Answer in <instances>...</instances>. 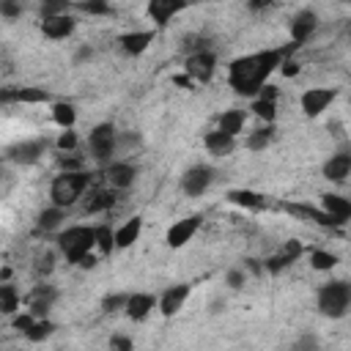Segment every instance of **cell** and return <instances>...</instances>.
<instances>
[{"label":"cell","mask_w":351,"mask_h":351,"mask_svg":"<svg viewBox=\"0 0 351 351\" xmlns=\"http://www.w3.org/2000/svg\"><path fill=\"white\" fill-rule=\"evenodd\" d=\"M291 55V49L285 47H269V49H258L241 58H233L228 63V85L236 96L244 99H255L258 90L269 82V77L282 66V60Z\"/></svg>","instance_id":"cell-1"},{"label":"cell","mask_w":351,"mask_h":351,"mask_svg":"<svg viewBox=\"0 0 351 351\" xmlns=\"http://www.w3.org/2000/svg\"><path fill=\"white\" fill-rule=\"evenodd\" d=\"M55 250L66 258V263L80 266L96 250V225H66L55 233Z\"/></svg>","instance_id":"cell-2"},{"label":"cell","mask_w":351,"mask_h":351,"mask_svg":"<svg viewBox=\"0 0 351 351\" xmlns=\"http://www.w3.org/2000/svg\"><path fill=\"white\" fill-rule=\"evenodd\" d=\"M90 184H93V173L88 167L85 170H60L49 184V203L71 208L85 197Z\"/></svg>","instance_id":"cell-3"},{"label":"cell","mask_w":351,"mask_h":351,"mask_svg":"<svg viewBox=\"0 0 351 351\" xmlns=\"http://www.w3.org/2000/svg\"><path fill=\"white\" fill-rule=\"evenodd\" d=\"M315 310L329 321L346 318L351 313V282L348 280H329V282L318 285Z\"/></svg>","instance_id":"cell-4"},{"label":"cell","mask_w":351,"mask_h":351,"mask_svg":"<svg viewBox=\"0 0 351 351\" xmlns=\"http://www.w3.org/2000/svg\"><path fill=\"white\" fill-rule=\"evenodd\" d=\"M118 137H121V132L115 129L112 121L96 123V126L88 132V156H90L96 165H101V167L110 165V162L115 159V154L121 151Z\"/></svg>","instance_id":"cell-5"},{"label":"cell","mask_w":351,"mask_h":351,"mask_svg":"<svg viewBox=\"0 0 351 351\" xmlns=\"http://www.w3.org/2000/svg\"><path fill=\"white\" fill-rule=\"evenodd\" d=\"M184 74L195 82V85H206L214 80L217 74V52L211 47H203V49H195L186 55L184 60Z\"/></svg>","instance_id":"cell-6"},{"label":"cell","mask_w":351,"mask_h":351,"mask_svg":"<svg viewBox=\"0 0 351 351\" xmlns=\"http://www.w3.org/2000/svg\"><path fill=\"white\" fill-rule=\"evenodd\" d=\"M214 178H217V170H214L211 165H206V162H197V165H189V167L181 173L178 186H181V192H184L186 197H203V195L211 189Z\"/></svg>","instance_id":"cell-7"},{"label":"cell","mask_w":351,"mask_h":351,"mask_svg":"<svg viewBox=\"0 0 351 351\" xmlns=\"http://www.w3.org/2000/svg\"><path fill=\"white\" fill-rule=\"evenodd\" d=\"M49 148V137H27V140H16L5 148V159L19 165V167H30L36 162H41V156Z\"/></svg>","instance_id":"cell-8"},{"label":"cell","mask_w":351,"mask_h":351,"mask_svg":"<svg viewBox=\"0 0 351 351\" xmlns=\"http://www.w3.org/2000/svg\"><path fill=\"white\" fill-rule=\"evenodd\" d=\"M340 96V88H307L302 96H299V107H302V115L304 118H318L324 115L335 99Z\"/></svg>","instance_id":"cell-9"},{"label":"cell","mask_w":351,"mask_h":351,"mask_svg":"<svg viewBox=\"0 0 351 351\" xmlns=\"http://www.w3.org/2000/svg\"><path fill=\"white\" fill-rule=\"evenodd\" d=\"M200 225H203V214H186V217L176 219V222L167 228V233H165V244H167L170 250L186 247V244L195 239V233L200 230Z\"/></svg>","instance_id":"cell-10"},{"label":"cell","mask_w":351,"mask_h":351,"mask_svg":"<svg viewBox=\"0 0 351 351\" xmlns=\"http://www.w3.org/2000/svg\"><path fill=\"white\" fill-rule=\"evenodd\" d=\"M189 293H192V285H189V282L167 285V288L159 293V307H156V313H159L162 318H173V315H178V313L184 310Z\"/></svg>","instance_id":"cell-11"},{"label":"cell","mask_w":351,"mask_h":351,"mask_svg":"<svg viewBox=\"0 0 351 351\" xmlns=\"http://www.w3.org/2000/svg\"><path fill=\"white\" fill-rule=\"evenodd\" d=\"M189 3H192V0H148V3H145V14H148V19L154 22V27L162 30V27L170 25L173 16H178L181 11H186Z\"/></svg>","instance_id":"cell-12"},{"label":"cell","mask_w":351,"mask_h":351,"mask_svg":"<svg viewBox=\"0 0 351 351\" xmlns=\"http://www.w3.org/2000/svg\"><path fill=\"white\" fill-rule=\"evenodd\" d=\"M315 30H318V14H315L313 8L296 11V14L291 16V22H288V36H291V41H293L296 47L307 44V41L315 36Z\"/></svg>","instance_id":"cell-13"},{"label":"cell","mask_w":351,"mask_h":351,"mask_svg":"<svg viewBox=\"0 0 351 351\" xmlns=\"http://www.w3.org/2000/svg\"><path fill=\"white\" fill-rule=\"evenodd\" d=\"M137 173H140V167L129 159H112L110 165H104V181L118 192L129 189L137 181Z\"/></svg>","instance_id":"cell-14"},{"label":"cell","mask_w":351,"mask_h":351,"mask_svg":"<svg viewBox=\"0 0 351 351\" xmlns=\"http://www.w3.org/2000/svg\"><path fill=\"white\" fill-rule=\"evenodd\" d=\"M38 30H41V36L49 38V41H66V38H71L74 30H77V16H71V14L41 16Z\"/></svg>","instance_id":"cell-15"},{"label":"cell","mask_w":351,"mask_h":351,"mask_svg":"<svg viewBox=\"0 0 351 351\" xmlns=\"http://www.w3.org/2000/svg\"><path fill=\"white\" fill-rule=\"evenodd\" d=\"M302 255H304L302 241H299V239H288L274 255H269V258L263 261V269H266L269 274H280V271H285L288 266H293Z\"/></svg>","instance_id":"cell-16"},{"label":"cell","mask_w":351,"mask_h":351,"mask_svg":"<svg viewBox=\"0 0 351 351\" xmlns=\"http://www.w3.org/2000/svg\"><path fill=\"white\" fill-rule=\"evenodd\" d=\"M159 307V296L156 293H148V291H132L129 299H126V307H123V315L134 324L145 321L154 310Z\"/></svg>","instance_id":"cell-17"},{"label":"cell","mask_w":351,"mask_h":351,"mask_svg":"<svg viewBox=\"0 0 351 351\" xmlns=\"http://www.w3.org/2000/svg\"><path fill=\"white\" fill-rule=\"evenodd\" d=\"M321 176L332 184H343L351 178V148H340L329 154V159L321 165Z\"/></svg>","instance_id":"cell-18"},{"label":"cell","mask_w":351,"mask_h":351,"mask_svg":"<svg viewBox=\"0 0 351 351\" xmlns=\"http://www.w3.org/2000/svg\"><path fill=\"white\" fill-rule=\"evenodd\" d=\"M156 38V27H148V30H129V33H121L118 36V47L126 58H140L143 52H148V47L154 44Z\"/></svg>","instance_id":"cell-19"},{"label":"cell","mask_w":351,"mask_h":351,"mask_svg":"<svg viewBox=\"0 0 351 351\" xmlns=\"http://www.w3.org/2000/svg\"><path fill=\"white\" fill-rule=\"evenodd\" d=\"M55 302H58V288L49 285V282H38V285H33V291H30L27 299H25L27 310H30L36 318L49 315V310H52Z\"/></svg>","instance_id":"cell-20"},{"label":"cell","mask_w":351,"mask_h":351,"mask_svg":"<svg viewBox=\"0 0 351 351\" xmlns=\"http://www.w3.org/2000/svg\"><path fill=\"white\" fill-rule=\"evenodd\" d=\"M66 211L63 206H55L49 203L47 208H41L36 214V225H33V236H49V233H58L63 225H66Z\"/></svg>","instance_id":"cell-21"},{"label":"cell","mask_w":351,"mask_h":351,"mask_svg":"<svg viewBox=\"0 0 351 351\" xmlns=\"http://www.w3.org/2000/svg\"><path fill=\"white\" fill-rule=\"evenodd\" d=\"M0 101L3 104H47L52 101V96L44 88H3Z\"/></svg>","instance_id":"cell-22"},{"label":"cell","mask_w":351,"mask_h":351,"mask_svg":"<svg viewBox=\"0 0 351 351\" xmlns=\"http://www.w3.org/2000/svg\"><path fill=\"white\" fill-rule=\"evenodd\" d=\"M118 203V189H112L110 184L104 186H93L88 189V197H85V214H107L112 206Z\"/></svg>","instance_id":"cell-23"},{"label":"cell","mask_w":351,"mask_h":351,"mask_svg":"<svg viewBox=\"0 0 351 351\" xmlns=\"http://www.w3.org/2000/svg\"><path fill=\"white\" fill-rule=\"evenodd\" d=\"M236 145H239V137H233V134H228V132H222V129H211V132L203 134V148H206L211 156H217V159L230 156V154L236 151Z\"/></svg>","instance_id":"cell-24"},{"label":"cell","mask_w":351,"mask_h":351,"mask_svg":"<svg viewBox=\"0 0 351 351\" xmlns=\"http://www.w3.org/2000/svg\"><path fill=\"white\" fill-rule=\"evenodd\" d=\"M318 206H321L326 214H332L340 225L351 222V197L337 195V192H321V195H318Z\"/></svg>","instance_id":"cell-25"},{"label":"cell","mask_w":351,"mask_h":351,"mask_svg":"<svg viewBox=\"0 0 351 351\" xmlns=\"http://www.w3.org/2000/svg\"><path fill=\"white\" fill-rule=\"evenodd\" d=\"M247 118H250L247 110H241V107H228V110L219 112V118H217V129H222V132L239 137V134L244 132V126H247Z\"/></svg>","instance_id":"cell-26"},{"label":"cell","mask_w":351,"mask_h":351,"mask_svg":"<svg viewBox=\"0 0 351 351\" xmlns=\"http://www.w3.org/2000/svg\"><path fill=\"white\" fill-rule=\"evenodd\" d=\"M225 200L239 206V208H250V211H261L266 208V197L255 189H228L225 192Z\"/></svg>","instance_id":"cell-27"},{"label":"cell","mask_w":351,"mask_h":351,"mask_svg":"<svg viewBox=\"0 0 351 351\" xmlns=\"http://www.w3.org/2000/svg\"><path fill=\"white\" fill-rule=\"evenodd\" d=\"M274 137H277L274 123H263V126L252 129V132L244 137V148L252 151V154H261V151H266V148L274 143Z\"/></svg>","instance_id":"cell-28"},{"label":"cell","mask_w":351,"mask_h":351,"mask_svg":"<svg viewBox=\"0 0 351 351\" xmlns=\"http://www.w3.org/2000/svg\"><path fill=\"white\" fill-rule=\"evenodd\" d=\"M285 208H288L291 214L304 217V219H310V222H318V225H324V228H340V222H337L332 214H326L324 208H313V206H304V203H288Z\"/></svg>","instance_id":"cell-29"},{"label":"cell","mask_w":351,"mask_h":351,"mask_svg":"<svg viewBox=\"0 0 351 351\" xmlns=\"http://www.w3.org/2000/svg\"><path fill=\"white\" fill-rule=\"evenodd\" d=\"M140 233H143V217H132V219H126L121 228H115V244H118V250H129V247H134L137 239H140Z\"/></svg>","instance_id":"cell-30"},{"label":"cell","mask_w":351,"mask_h":351,"mask_svg":"<svg viewBox=\"0 0 351 351\" xmlns=\"http://www.w3.org/2000/svg\"><path fill=\"white\" fill-rule=\"evenodd\" d=\"M52 121L60 129H74L77 126V107L71 101H52Z\"/></svg>","instance_id":"cell-31"},{"label":"cell","mask_w":351,"mask_h":351,"mask_svg":"<svg viewBox=\"0 0 351 351\" xmlns=\"http://www.w3.org/2000/svg\"><path fill=\"white\" fill-rule=\"evenodd\" d=\"M19 307H22V296H19L16 285L3 280V285H0V313L3 315H14V313H19Z\"/></svg>","instance_id":"cell-32"},{"label":"cell","mask_w":351,"mask_h":351,"mask_svg":"<svg viewBox=\"0 0 351 351\" xmlns=\"http://www.w3.org/2000/svg\"><path fill=\"white\" fill-rule=\"evenodd\" d=\"M55 332H58V324L49 321V315H44V318H36V321H33V326L25 332V340H30V343H44V340H49Z\"/></svg>","instance_id":"cell-33"},{"label":"cell","mask_w":351,"mask_h":351,"mask_svg":"<svg viewBox=\"0 0 351 351\" xmlns=\"http://www.w3.org/2000/svg\"><path fill=\"white\" fill-rule=\"evenodd\" d=\"M250 112H252L255 118H261L263 123H274V118H277V99L255 96L252 104H250Z\"/></svg>","instance_id":"cell-34"},{"label":"cell","mask_w":351,"mask_h":351,"mask_svg":"<svg viewBox=\"0 0 351 351\" xmlns=\"http://www.w3.org/2000/svg\"><path fill=\"white\" fill-rule=\"evenodd\" d=\"M96 250H99V255H112L118 250V244H115V228H110L107 222L96 225Z\"/></svg>","instance_id":"cell-35"},{"label":"cell","mask_w":351,"mask_h":351,"mask_svg":"<svg viewBox=\"0 0 351 351\" xmlns=\"http://www.w3.org/2000/svg\"><path fill=\"white\" fill-rule=\"evenodd\" d=\"M55 261H58L55 250H44V252H38V255L33 258V277H36V280H47V277L55 271Z\"/></svg>","instance_id":"cell-36"},{"label":"cell","mask_w":351,"mask_h":351,"mask_svg":"<svg viewBox=\"0 0 351 351\" xmlns=\"http://www.w3.org/2000/svg\"><path fill=\"white\" fill-rule=\"evenodd\" d=\"M307 261H310V266L315 271H332L340 263V258L335 252H329V250H310V258Z\"/></svg>","instance_id":"cell-37"},{"label":"cell","mask_w":351,"mask_h":351,"mask_svg":"<svg viewBox=\"0 0 351 351\" xmlns=\"http://www.w3.org/2000/svg\"><path fill=\"white\" fill-rule=\"evenodd\" d=\"M74 5H77L82 14H88V16H110V14H112L110 0H77Z\"/></svg>","instance_id":"cell-38"},{"label":"cell","mask_w":351,"mask_h":351,"mask_svg":"<svg viewBox=\"0 0 351 351\" xmlns=\"http://www.w3.org/2000/svg\"><path fill=\"white\" fill-rule=\"evenodd\" d=\"M55 165L58 170H85V156H77V151H58Z\"/></svg>","instance_id":"cell-39"},{"label":"cell","mask_w":351,"mask_h":351,"mask_svg":"<svg viewBox=\"0 0 351 351\" xmlns=\"http://www.w3.org/2000/svg\"><path fill=\"white\" fill-rule=\"evenodd\" d=\"M126 299H129V293H107L104 299H101V313L104 315H115V313H123V307H126Z\"/></svg>","instance_id":"cell-40"},{"label":"cell","mask_w":351,"mask_h":351,"mask_svg":"<svg viewBox=\"0 0 351 351\" xmlns=\"http://www.w3.org/2000/svg\"><path fill=\"white\" fill-rule=\"evenodd\" d=\"M71 5H74V0H41V3H38V14H41V16L69 14Z\"/></svg>","instance_id":"cell-41"},{"label":"cell","mask_w":351,"mask_h":351,"mask_svg":"<svg viewBox=\"0 0 351 351\" xmlns=\"http://www.w3.org/2000/svg\"><path fill=\"white\" fill-rule=\"evenodd\" d=\"M55 148L58 151H77L80 148V137L74 129H60V134L55 137Z\"/></svg>","instance_id":"cell-42"},{"label":"cell","mask_w":351,"mask_h":351,"mask_svg":"<svg viewBox=\"0 0 351 351\" xmlns=\"http://www.w3.org/2000/svg\"><path fill=\"white\" fill-rule=\"evenodd\" d=\"M244 282H247V269H244V266H233V269L225 271V285H228L230 291L244 288Z\"/></svg>","instance_id":"cell-43"},{"label":"cell","mask_w":351,"mask_h":351,"mask_svg":"<svg viewBox=\"0 0 351 351\" xmlns=\"http://www.w3.org/2000/svg\"><path fill=\"white\" fill-rule=\"evenodd\" d=\"M22 11H25V3L22 0H0V16L3 19L14 22V19L22 16Z\"/></svg>","instance_id":"cell-44"},{"label":"cell","mask_w":351,"mask_h":351,"mask_svg":"<svg viewBox=\"0 0 351 351\" xmlns=\"http://www.w3.org/2000/svg\"><path fill=\"white\" fill-rule=\"evenodd\" d=\"M277 5V0H247V11L250 14H266Z\"/></svg>","instance_id":"cell-45"},{"label":"cell","mask_w":351,"mask_h":351,"mask_svg":"<svg viewBox=\"0 0 351 351\" xmlns=\"http://www.w3.org/2000/svg\"><path fill=\"white\" fill-rule=\"evenodd\" d=\"M110 348L132 351V348H134V340H132V337H123V335H112V337H110Z\"/></svg>","instance_id":"cell-46"},{"label":"cell","mask_w":351,"mask_h":351,"mask_svg":"<svg viewBox=\"0 0 351 351\" xmlns=\"http://www.w3.org/2000/svg\"><path fill=\"white\" fill-rule=\"evenodd\" d=\"M280 71H282L285 77H296V74H299V63H296V60H291V58H285V60H282V66H280Z\"/></svg>","instance_id":"cell-47"},{"label":"cell","mask_w":351,"mask_h":351,"mask_svg":"<svg viewBox=\"0 0 351 351\" xmlns=\"http://www.w3.org/2000/svg\"><path fill=\"white\" fill-rule=\"evenodd\" d=\"M93 58V49L90 47H80L77 55H74V63H82V60H90Z\"/></svg>","instance_id":"cell-48"},{"label":"cell","mask_w":351,"mask_h":351,"mask_svg":"<svg viewBox=\"0 0 351 351\" xmlns=\"http://www.w3.org/2000/svg\"><path fill=\"white\" fill-rule=\"evenodd\" d=\"M173 82H176V85H181L184 90H192V88H195V82H192L186 74H178V77H173Z\"/></svg>","instance_id":"cell-49"},{"label":"cell","mask_w":351,"mask_h":351,"mask_svg":"<svg viewBox=\"0 0 351 351\" xmlns=\"http://www.w3.org/2000/svg\"><path fill=\"white\" fill-rule=\"evenodd\" d=\"M348 33H351V22H348Z\"/></svg>","instance_id":"cell-50"},{"label":"cell","mask_w":351,"mask_h":351,"mask_svg":"<svg viewBox=\"0 0 351 351\" xmlns=\"http://www.w3.org/2000/svg\"><path fill=\"white\" fill-rule=\"evenodd\" d=\"M343 3H351V0H343Z\"/></svg>","instance_id":"cell-51"}]
</instances>
